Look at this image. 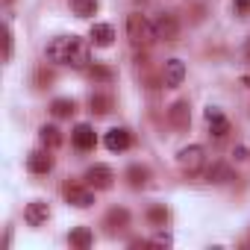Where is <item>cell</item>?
Wrapping results in <instances>:
<instances>
[{
	"mask_svg": "<svg viewBox=\"0 0 250 250\" xmlns=\"http://www.w3.org/2000/svg\"><path fill=\"white\" fill-rule=\"evenodd\" d=\"M68 241H71V247H80V250H85V247H91L94 235H91V229H88V227H77V229H71Z\"/></svg>",
	"mask_w": 250,
	"mask_h": 250,
	"instance_id": "obj_17",
	"label": "cell"
},
{
	"mask_svg": "<svg viewBox=\"0 0 250 250\" xmlns=\"http://www.w3.org/2000/svg\"><path fill=\"white\" fill-rule=\"evenodd\" d=\"M71 142H74L77 150H91L97 145V136H94V130L88 127V124H77L74 133H71Z\"/></svg>",
	"mask_w": 250,
	"mask_h": 250,
	"instance_id": "obj_11",
	"label": "cell"
},
{
	"mask_svg": "<svg viewBox=\"0 0 250 250\" xmlns=\"http://www.w3.org/2000/svg\"><path fill=\"white\" fill-rule=\"evenodd\" d=\"M127 39L136 50H147L156 42V30L142 12H133V15H127Z\"/></svg>",
	"mask_w": 250,
	"mask_h": 250,
	"instance_id": "obj_1",
	"label": "cell"
},
{
	"mask_svg": "<svg viewBox=\"0 0 250 250\" xmlns=\"http://www.w3.org/2000/svg\"><path fill=\"white\" fill-rule=\"evenodd\" d=\"M88 106H91L94 115H109L112 112V97L109 94H91L88 97Z\"/></svg>",
	"mask_w": 250,
	"mask_h": 250,
	"instance_id": "obj_19",
	"label": "cell"
},
{
	"mask_svg": "<svg viewBox=\"0 0 250 250\" xmlns=\"http://www.w3.org/2000/svg\"><path fill=\"white\" fill-rule=\"evenodd\" d=\"M232 156H235V159H247V150H244V147H235V153H232Z\"/></svg>",
	"mask_w": 250,
	"mask_h": 250,
	"instance_id": "obj_29",
	"label": "cell"
},
{
	"mask_svg": "<svg viewBox=\"0 0 250 250\" xmlns=\"http://www.w3.org/2000/svg\"><path fill=\"white\" fill-rule=\"evenodd\" d=\"M71 9L80 15V18H88L97 12V0H71Z\"/></svg>",
	"mask_w": 250,
	"mask_h": 250,
	"instance_id": "obj_22",
	"label": "cell"
},
{
	"mask_svg": "<svg viewBox=\"0 0 250 250\" xmlns=\"http://www.w3.org/2000/svg\"><path fill=\"white\" fill-rule=\"evenodd\" d=\"M71 44H74V36H56V39H50V42H47L44 53H47V59H50V62H65V65H68Z\"/></svg>",
	"mask_w": 250,
	"mask_h": 250,
	"instance_id": "obj_2",
	"label": "cell"
},
{
	"mask_svg": "<svg viewBox=\"0 0 250 250\" xmlns=\"http://www.w3.org/2000/svg\"><path fill=\"white\" fill-rule=\"evenodd\" d=\"M168 121H171V127H177V130H186L188 124H191L188 100H177V103H171V109H168Z\"/></svg>",
	"mask_w": 250,
	"mask_h": 250,
	"instance_id": "obj_9",
	"label": "cell"
},
{
	"mask_svg": "<svg viewBox=\"0 0 250 250\" xmlns=\"http://www.w3.org/2000/svg\"><path fill=\"white\" fill-rule=\"evenodd\" d=\"M203 147L200 145H188V147H183L180 153H177V162H180V168L183 171H188V174H194V171H200L203 168Z\"/></svg>",
	"mask_w": 250,
	"mask_h": 250,
	"instance_id": "obj_3",
	"label": "cell"
},
{
	"mask_svg": "<svg viewBox=\"0 0 250 250\" xmlns=\"http://www.w3.org/2000/svg\"><path fill=\"white\" fill-rule=\"evenodd\" d=\"M206 124H209V133H212L215 139H224V136L229 133V121L224 118V112H221L218 106H209V109H206Z\"/></svg>",
	"mask_w": 250,
	"mask_h": 250,
	"instance_id": "obj_7",
	"label": "cell"
},
{
	"mask_svg": "<svg viewBox=\"0 0 250 250\" xmlns=\"http://www.w3.org/2000/svg\"><path fill=\"white\" fill-rule=\"evenodd\" d=\"M127 221H130L127 209H112V212L106 215V227H109V232H115V229H124V227H127Z\"/></svg>",
	"mask_w": 250,
	"mask_h": 250,
	"instance_id": "obj_18",
	"label": "cell"
},
{
	"mask_svg": "<svg viewBox=\"0 0 250 250\" xmlns=\"http://www.w3.org/2000/svg\"><path fill=\"white\" fill-rule=\"evenodd\" d=\"M68 65H71V68H85V65H88V44H85L83 39H77V36H74V44H71Z\"/></svg>",
	"mask_w": 250,
	"mask_h": 250,
	"instance_id": "obj_13",
	"label": "cell"
},
{
	"mask_svg": "<svg viewBox=\"0 0 250 250\" xmlns=\"http://www.w3.org/2000/svg\"><path fill=\"white\" fill-rule=\"evenodd\" d=\"M153 30H156V39H162V42H177V39H180V21H177V15H171V12L159 15L156 24H153Z\"/></svg>",
	"mask_w": 250,
	"mask_h": 250,
	"instance_id": "obj_5",
	"label": "cell"
},
{
	"mask_svg": "<svg viewBox=\"0 0 250 250\" xmlns=\"http://www.w3.org/2000/svg\"><path fill=\"white\" fill-rule=\"evenodd\" d=\"M39 139H42V145H44L47 150H56V147L62 145V133L53 127V124H44V127L39 130Z\"/></svg>",
	"mask_w": 250,
	"mask_h": 250,
	"instance_id": "obj_15",
	"label": "cell"
},
{
	"mask_svg": "<svg viewBox=\"0 0 250 250\" xmlns=\"http://www.w3.org/2000/svg\"><path fill=\"white\" fill-rule=\"evenodd\" d=\"M27 168H30L33 174H47V171L53 168V156H47L44 150H33V153L27 156Z\"/></svg>",
	"mask_w": 250,
	"mask_h": 250,
	"instance_id": "obj_14",
	"label": "cell"
},
{
	"mask_svg": "<svg viewBox=\"0 0 250 250\" xmlns=\"http://www.w3.org/2000/svg\"><path fill=\"white\" fill-rule=\"evenodd\" d=\"M65 197H68V203L77 206V209H88V206L94 203V191H91V186H88V188H83V186H71V188H65Z\"/></svg>",
	"mask_w": 250,
	"mask_h": 250,
	"instance_id": "obj_12",
	"label": "cell"
},
{
	"mask_svg": "<svg viewBox=\"0 0 250 250\" xmlns=\"http://www.w3.org/2000/svg\"><path fill=\"white\" fill-rule=\"evenodd\" d=\"M103 145H106L112 153H121V150H127V147L133 145V136H130V130H124V127H112V130L106 133Z\"/></svg>",
	"mask_w": 250,
	"mask_h": 250,
	"instance_id": "obj_6",
	"label": "cell"
},
{
	"mask_svg": "<svg viewBox=\"0 0 250 250\" xmlns=\"http://www.w3.org/2000/svg\"><path fill=\"white\" fill-rule=\"evenodd\" d=\"M206 180H209V183H224V180H229V168H227L224 162H215V165L206 171Z\"/></svg>",
	"mask_w": 250,
	"mask_h": 250,
	"instance_id": "obj_23",
	"label": "cell"
},
{
	"mask_svg": "<svg viewBox=\"0 0 250 250\" xmlns=\"http://www.w3.org/2000/svg\"><path fill=\"white\" fill-rule=\"evenodd\" d=\"M150 244H159V247H168V244H171V238H168V235H156V238H153Z\"/></svg>",
	"mask_w": 250,
	"mask_h": 250,
	"instance_id": "obj_28",
	"label": "cell"
},
{
	"mask_svg": "<svg viewBox=\"0 0 250 250\" xmlns=\"http://www.w3.org/2000/svg\"><path fill=\"white\" fill-rule=\"evenodd\" d=\"M47 218H50V206H47L44 200H33V203H27V209H24V221H27L30 227H42Z\"/></svg>",
	"mask_w": 250,
	"mask_h": 250,
	"instance_id": "obj_10",
	"label": "cell"
},
{
	"mask_svg": "<svg viewBox=\"0 0 250 250\" xmlns=\"http://www.w3.org/2000/svg\"><path fill=\"white\" fill-rule=\"evenodd\" d=\"M88 77H91V80H100V83H109V80H112V71H109V68L94 65V68L88 71Z\"/></svg>",
	"mask_w": 250,
	"mask_h": 250,
	"instance_id": "obj_24",
	"label": "cell"
},
{
	"mask_svg": "<svg viewBox=\"0 0 250 250\" xmlns=\"http://www.w3.org/2000/svg\"><path fill=\"white\" fill-rule=\"evenodd\" d=\"M112 180H115V174H112L109 165H91V168L85 171V186H91L94 191L112 188Z\"/></svg>",
	"mask_w": 250,
	"mask_h": 250,
	"instance_id": "obj_4",
	"label": "cell"
},
{
	"mask_svg": "<svg viewBox=\"0 0 250 250\" xmlns=\"http://www.w3.org/2000/svg\"><path fill=\"white\" fill-rule=\"evenodd\" d=\"M112 39H115V30H112L109 24H94V27H91V42H94L97 47H109Z\"/></svg>",
	"mask_w": 250,
	"mask_h": 250,
	"instance_id": "obj_16",
	"label": "cell"
},
{
	"mask_svg": "<svg viewBox=\"0 0 250 250\" xmlns=\"http://www.w3.org/2000/svg\"><path fill=\"white\" fill-rule=\"evenodd\" d=\"M74 109H77V106H74V100H68V97H59V100L50 103V112H53L56 118H71Z\"/></svg>",
	"mask_w": 250,
	"mask_h": 250,
	"instance_id": "obj_21",
	"label": "cell"
},
{
	"mask_svg": "<svg viewBox=\"0 0 250 250\" xmlns=\"http://www.w3.org/2000/svg\"><path fill=\"white\" fill-rule=\"evenodd\" d=\"M3 59L6 62L12 59V30L9 27H3Z\"/></svg>",
	"mask_w": 250,
	"mask_h": 250,
	"instance_id": "obj_25",
	"label": "cell"
},
{
	"mask_svg": "<svg viewBox=\"0 0 250 250\" xmlns=\"http://www.w3.org/2000/svg\"><path fill=\"white\" fill-rule=\"evenodd\" d=\"M127 177H130V186H133V188H145L147 180H150V171L142 168V165H133V168L127 171Z\"/></svg>",
	"mask_w": 250,
	"mask_h": 250,
	"instance_id": "obj_20",
	"label": "cell"
},
{
	"mask_svg": "<svg viewBox=\"0 0 250 250\" xmlns=\"http://www.w3.org/2000/svg\"><path fill=\"white\" fill-rule=\"evenodd\" d=\"M232 12L244 18V15L250 12V0H232Z\"/></svg>",
	"mask_w": 250,
	"mask_h": 250,
	"instance_id": "obj_27",
	"label": "cell"
},
{
	"mask_svg": "<svg viewBox=\"0 0 250 250\" xmlns=\"http://www.w3.org/2000/svg\"><path fill=\"white\" fill-rule=\"evenodd\" d=\"M244 59L250 62V39H247V44H244Z\"/></svg>",
	"mask_w": 250,
	"mask_h": 250,
	"instance_id": "obj_30",
	"label": "cell"
},
{
	"mask_svg": "<svg viewBox=\"0 0 250 250\" xmlns=\"http://www.w3.org/2000/svg\"><path fill=\"white\" fill-rule=\"evenodd\" d=\"M147 218H150L153 224H162V227H165V221H168V212H165L162 206H153V209L147 212Z\"/></svg>",
	"mask_w": 250,
	"mask_h": 250,
	"instance_id": "obj_26",
	"label": "cell"
},
{
	"mask_svg": "<svg viewBox=\"0 0 250 250\" xmlns=\"http://www.w3.org/2000/svg\"><path fill=\"white\" fill-rule=\"evenodd\" d=\"M183 80H186V65L180 59H168L162 68V83L168 88H177V85H183Z\"/></svg>",
	"mask_w": 250,
	"mask_h": 250,
	"instance_id": "obj_8",
	"label": "cell"
}]
</instances>
